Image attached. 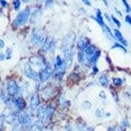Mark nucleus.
I'll list each match as a JSON object with an SVG mask.
<instances>
[{"instance_id":"nucleus-1","label":"nucleus","mask_w":131,"mask_h":131,"mask_svg":"<svg viewBox=\"0 0 131 131\" xmlns=\"http://www.w3.org/2000/svg\"><path fill=\"white\" fill-rule=\"evenodd\" d=\"M46 33L42 27H34L31 33V43L34 47L39 48L46 42Z\"/></svg>"},{"instance_id":"nucleus-2","label":"nucleus","mask_w":131,"mask_h":131,"mask_svg":"<svg viewBox=\"0 0 131 131\" xmlns=\"http://www.w3.org/2000/svg\"><path fill=\"white\" fill-rule=\"evenodd\" d=\"M18 124L20 126L25 127V129H30V127L34 124L33 115L31 110H22L18 113Z\"/></svg>"},{"instance_id":"nucleus-3","label":"nucleus","mask_w":131,"mask_h":131,"mask_svg":"<svg viewBox=\"0 0 131 131\" xmlns=\"http://www.w3.org/2000/svg\"><path fill=\"white\" fill-rule=\"evenodd\" d=\"M31 16V10L30 8H25L21 12H19L18 15L15 16V19L13 20V26L14 27H20L22 26L24 23L27 22V20Z\"/></svg>"},{"instance_id":"nucleus-4","label":"nucleus","mask_w":131,"mask_h":131,"mask_svg":"<svg viewBox=\"0 0 131 131\" xmlns=\"http://www.w3.org/2000/svg\"><path fill=\"white\" fill-rule=\"evenodd\" d=\"M74 33H69L63 37L62 43H61V50H62L63 54L69 51H72L73 48V44H74Z\"/></svg>"},{"instance_id":"nucleus-5","label":"nucleus","mask_w":131,"mask_h":131,"mask_svg":"<svg viewBox=\"0 0 131 131\" xmlns=\"http://www.w3.org/2000/svg\"><path fill=\"white\" fill-rule=\"evenodd\" d=\"M28 63H30L32 67L35 69V70H36V68H38V69H39L38 72H40L45 67H46L47 61H46V59H45L43 56L37 55V56H32L31 58H30V61H28ZM36 71H37V70H36Z\"/></svg>"},{"instance_id":"nucleus-6","label":"nucleus","mask_w":131,"mask_h":131,"mask_svg":"<svg viewBox=\"0 0 131 131\" xmlns=\"http://www.w3.org/2000/svg\"><path fill=\"white\" fill-rule=\"evenodd\" d=\"M54 67L51 66L50 62H47L46 67H45L42 71L39 72V81L40 82H46L48 81V79H50L52 77V74H55L54 73Z\"/></svg>"},{"instance_id":"nucleus-7","label":"nucleus","mask_w":131,"mask_h":131,"mask_svg":"<svg viewBox=\"0 0 131 131\" xmlns=\"http://www.w3.org/2000/svg\"><path fill=\"white\" fill-rule=\"evenodd\" d=\"M6 90H7V93H8V95H9V96H11V97L19 96L20 88H19L18 83H16L14 80H8L7 81Z\"/></svg>"},{"instance_id":"nucleus-8","label":"nucleus","mask_w":131,"mask_h":131,"mask_svg":"<svg viewBox=\"0 0 131 131\" xmlns=\"http://www.w3.org/2000/svg\"><path fill=\"white\" fill-rule=\"evenodd\" d=\"M24 74L31 80H34L36 82L39 81V72L36 71L30 63H26L24 66Z\"/></svg>"},{"instance_id":"nucleus-9","label":"nucleus","mask_w":131,"mask_h":131,"mask_svg":"<svg viewBox=\"0 0 131 131\" xmlns=\"http://www.w3.org/2000/svg\"><path fill=\"white\" fill-rule=\"evenodd\" d=\"M56 49V40L55 38L52 37H49L46 39V42H45L44 46L42 48V51L44 54H51V52H54Z\"/></svg>"},{"instance_id":"nucleus-10","label":"nucleus","mask_w":131,"mask_h":131,"mask_svg":"<svg viewBox=\"0 0 131 131\" xmlns=\"http://www.w3.org/2000/svg\"><path fill=\"white\" fill-rule=\"evenodd\" d=\"M28 104H30V108L33 112H35L39 106H40V98L37 92H34L30 96V101H28Z\"/></svg>"},{"instance_id":"nucleus-11","label":"nucleus","mask_w":131,"mask_h":131,"mask_svg":"<svg viewBox=\"0 0 131 131\" xmlns=\"http://www.w3.org/2000/svg\"><path fill=\"white\" fill-rule=\"evenodd\" d=\"M12 106L16 109V112L20 113L22 112L25 107V101H24V97L22 96H16L12 98Z\"/></svg>"},{"instance_id":"nucleus-12","label":"nucleus","mask_w":131,"mask_h":131,"mask_svg":"<svg viewBox=\"0 0 131 131\" xmlns=\"http://www.w3.org/2000/svg\"><path fill=\"white\" fill-rule=\"evenodd\" d=\"M36 117H37V120L45 122L47 121V118H46V106L40 104L39 107L36 109Z\"/></svg>"},{"instance_id":"nucleus-13","label":"nucleus","mask_w":131,"mask_h":131,"mask_svg":"<svg viewBox=\"0 0 131 131\" xmlns=\"http://www.w3.org/2000/svg\"><path fill=\"white\" fill-rule=\"evenodd\" d=\"M88 46H90V40L88 37H85L84 35H81L79 39H78L77 42V47L79 50H84L85 48H86Z\"/></svg>"},{"instance_id":"nucleus-14","label":"nucleus","mask_w":131,"mask_h":131,"mask_svg":"<svg viewBox=\"0 0 131 131\" xmlns=\"http://www.w3.org/2000/svg\"><path fill=\"white\" fill-rule=\"evenodd\" d=\"M55 70L56 71H62L66 70V64H64V59L61 56H56L55 57Z\"/></svg>"},{"instance_id":"nucleus-15","label":"nucleus","mask_w":131,"mask_h":131,"mask_svg":"<svg viewBox=\"0 0 131 131\" xmlns=\"http://www.w3.org/2000/svg\"><path fill=\"white\" fill-rule=\"evenodd\" d=\"M40 15H42V10L39 9V8H33V9L31 10V16H30V21L32 23H35V22H37L39 18H40Z\"/></svg>"},{"instance_id":"nucleus-16","label":"nucleus","mask_w":131,"mask_h":131,"mask_svg":"<svg viewBox=\"0 0 131 131\" xmlns=\"http://www.w3.org/2000/svg\"><path fill=\"white\" fill-rule=\"evenodd\" d=\"M96 51H97V49L94 45H90V46H88L84 49V52H85V56H86V58L89 60V63H90V61H91V59L93 58V56L95 55Z\"/></svg>"},{"instance_id":"nucleus-17","label":"nucleus","mask_w":131,"mask_h":131,"mask_svg":"<svg viewBox=\"0 0 131 131\" xmlns=\"http://www.w3.org/2000/svg\"><path fill=\"white\" fill-rule=\"evenodd\" d=\"M113 33H114V36H115V39L116 40H118V43H121L124 46H128V42L125 39V37L122 36V34H121V32L118 30V28H115V30L113 31Z\"/></svg>"},{"instance_id":"nucleus-18","label":"nucleus","mask_w":131,"mask_h":131,"mask_svg":"<svg viewBox=\"0 0 131 131\" xmlns=\"http://www.w3.org/2000/svg\"><path fill=\"white\" fill-rule=\"evenodd\" d=\"M78 61H79V63L81 66H88V64H90L86 56H85L84 50H79V51H78Z\"/></svg>"},{"instance_id":"nucleus-19","label":"nucleus","mask_w":131,"mask_h":131,"mask_svg":"<svg viewBox=\"0 0 131 131\" xmlns=\"http://www.w3.org/2000/svg\"><path fill=\"white\" fill-rule=\"evenodd\" d=\"M64 64H66V69L70 68L72 66V61H73V50L66 52L64 54Z\"/></svg>"},{"instance_id":"nucleus-20","label":"nucleus","mask_w":131,"mask_h":131,"mask_svg":"<svg viewBox=\"0 0 131 131\" xmlns=\"http://www.w3.org/2000/svg\"><path fill=\"white\" fill-rule=\"evenodd\" d=\"M27 131H44V124L39 120H35Z\"/></svg>"},{"instance_id":"nucleus-21","label":"nucleus","mask_w":131,"mask_h":131,"mask_svg":"<svg viewBox=\"0 0 131 131\" xmlns=\"http://www.w3.org/2000/svg\"><path fill=\"white\" fill-rule=\"evenodd\" d=\"M15 121H18V115L15 113L11 112L9 113L8 115H6V122L9 125H14Z\"/></svg>"},{"instance_id":"nucleus-22","label":"nucleus","mask_w":131,"mask_h":131,"mask_svg":"<svg viewBox=\"0 0 131 131\" xmlns=\"http://www.w3.org/2000/svg\"><path fill=\"white\" fill-rule=\"evenodd\" d=\"M94 19H95V21L100 24V25L103 27L104 25H105V23H104V19H103V15H102V11L100 10V9H97L96 10V14H95V16H93Z\"/></svg>"},{"instance_id":"nucleus-23","label":"nucleus","mask_w":131,"mask_h":131,"mask_svg":"<svg viewBox=\"0 0 131 131\" xmlns=\"http://www.w3.org/2000/svg\"><path fill=\"white\" fill-rule=\"evenodd\" d=\"M55 112H56L55 106H52V105H48V106H46V118H47V121L51 119V117L54 116Z\"/></svg>"},{"instance_id":"nucleus-24","label":"nucleus","mask_w":131,"mask_h":131,"mask_svg":"<svg viewBox=\"0 0 131 131\" xmlns=\"http://www.w3.org/2000/svg\"><path fill=\"white\" fill-rule=\"evenodd\" d=\"M100 56H101V50H98L95 52V55L93 56V58L91 59V61H90V64L92 66V67H94V66H96V62L98 61V59H100Z\"/></svg>"},{"instance_id":"nucleus-25","label":"nucleus","mask_w":131,"mask_h":131,"mask_svg":"<svg viewBox=\"0 0 131 131\" xmlns=\"http://www.w3.org/2000/svg\"><path fill=\"white\" fill-rule=\"evenodd\" d=\"M100 84L103 85V86H108L109 85V80L106 74H102L100 77Z\"/></svg>"},{"instance_id":"nucleus-26","label":"nucleus","mask_w":131,"mask_h":131,"mask_svg":"<svg viewBox=\"0 0 131 131\" xmlns=\"http://www.w3.org/2000/svg\"><path fill=\"white\" fill-rule=\"evenodd\" d=\"M64 72H66V70H62V71H56V72H55V74H54L55 79H56V80H61V79L63 78Z\"/></svg>"},{"instance_id":"nucleus-27","label":"nucleus","mask_w":131,"mask_h":131,"mask_svg":"<svg viewBox=\"0 0 131 131\" xmlns=\"http://www.w3.org/2000/svg\"><path fill=\"white\" fill-rule=\"evenodd\" d=\"M104 115H105V113H104V109L103 108H96L95 109V116L97 118H102Z\"/></svg>"},{"instance_id":"nucleus-28","label":"nucleus","mask_w":131,"mask_h":131,"mask_svg":"<svg viewBox=\"0 0 131 131\" xmlns=\"http://www.w3.org/2000/svg\"><path fill=\"white\" fill-rule=\"evenodd\" d=\"M113 48H118V49H121L124 52H127V49L125 48V46L124 45H121V44H119V43H115L114 44V46H113Z\"/></svg>"},{"instance_id":"nucleus-29","label":"nucleus","mask_w":131,"mask_h":131,"mask_svg":"<svg viewBox=\"0 0 131 131\" xmlns=\"http://www.w3.org/2000/svg\"><path fill=\"white\" fill-rule=\"evenodd\" d=\"M128 127H129V124H128V121H127V120H122V121L120 122L119 128H120L121 131H124L126 128H128Z\"/></svg>"},{"instance_id":"nucleus-30","label":"nucleus","mask_w":131,"mask_h":131,"mask_svg":"<svg viewBox=\"0 0 131 131\" xmlns=\"http://www.w3.org/2000/svg\"><path fill=\"white\" fill-rule=\"evenodd\" d=\"M122 83H124V80H122L121 78H115L114 79V84L116 85V86H120Z\"/></svg>"},{"instance_id":"nucleus-31","label":"nucleus","mask_w":131,"mask_h":131,"mask_svg":"<svg viewBox=\"0 0 131 131\" xmlns=\"http://www.w3.org/2000/svg\"><path fill=\"white\" fill-rule=\"evenodd\" d=\"M12 54H13V49L12 48H8L7 50H6V57H7V59H11L12 58Z\"/></svg>"},{"instance_id":"nucleus-32","label":"nucleus","mask_w":131,"mask_h":131,"mask_svg":"<svg viewBox=\"0 0 131 131\" xmlns=\"http://www.w3.org/2000/svg\"><path fill=\"white\" fill-rule=\"evenodd\" d=\"M91 103H90L89 101H85V102H83V104H82V107H83V109H90L91 108Z\"/></svg>"},{"instance_id":"nucleus-33","label":"nucleus","mask_w":131,"mask_h":131,"mask_svg":"<svg viewBox=\"0 0 131 131\" xmlns=\"http://www.w3.org/2000/svg\"><path fill=\"white\" fill-rule=\"evenodd\" d=\"M3 121H6V115L5 114H1V118H0V129H1V131H3Z\"/></svg>"},{"instance_id":"nucleus-34","label":"nucleus","mask_w":131,"mask_h":131,"mask_svg":"<svg viewBox=\"0 0 131 131\" xmlns=\"http://www.w3.org/2000/svg\"><path fill=\"white\" fill-rule=\"evenodd\" d=\"M20 6H21V1H19V0H15V1H13V9L14 10H19Z\"/></svg>"},{"instance_id":"nucleus-35","label":"nucleus","mask_w":131,"mask_h":131,"mask_svg":"<svg viewBox=\"0 0 131 131\" xmlns=\"http://www.w3.org/2000/svg\"><path fill=\"white\" fill-rule=\"evenodd\" d=\"M122 3L125 5V8H126V10H127V13H130V12H131V8H130V6H129L128 1H126V0H124V1H122Z\"/></svg>"},{"instance_id":"nucleus-36","label":"nucleus","mask_w":131,"mask_h":131,"mask_svg":"<svg viewBox=\"0 0 131 131\" xmlns=\"http://www.w3.org/2000/svg\"><path fill=\"white\" fill-rule=\"evenodd\" d=\"M112 20H113V22H114V23H115V24H116V25L118 26V28H119V27L121 26V23H120V21H119V20H118V19L115 18L114 15L112 16Z\"/></svg>"},{"instance_id":"nucleus-37","label":"nucleus","mask_w":131,"mask_h":131,"mask_svg":"<svg viewBox=\"0 0 131 131\" xmlns=\"http://www.w3.org/2000/svg\"><path fill=\"white\" fill-rule=\"evenodd\" d=\"M125 20H126V23H128L129 25H131V15H130V14L126 15V16H125Z\"/></svg>"},{"instance_id":"nucleus-38","label":"nucleus","mask_w":131,"mask_h":131,"mask_svg":"<svg viewBox=\"0 0 131 131\" xmlns=\"http://www.w3.org/2000/svg\"><path fill=\"white\" fill-rule=\"evenodd\" d=\"M100 97H101L103 101H106V94H105L104 91H102V92L100 93Z\"/></svg>"},{"instance_id":"nucleus-39","label":"nucleus","mask_w":131,"mask_h":131,"mask_svg":"<svg viewBox=\"0 0 131 131\" xmlns=\"http://www.w3.org/2000/svg\"><path fill=\"white\" fill-rule=\"evenodd\" d=\"M52 3H54V1H46V2H45V7H46V8H50L52 6Z\"/></svg>"},{"instance_id":"nucleus-40","label":"nucleus","mask_w":131,"mask_h":131,"mask_svg":"<svg viewBox=\"0 0 131 131\" xmlns=\"http://www.w3.org/2000/svg\"><path fill=\"white\" fill-rule=\"evenodd\" d=\"M92 71H93V74H97L98 69L96 68V66H94V67H92Z\"/></svg>"},{"instance_id":"nucleus-41","label":"nucleus","mask_w":131,"mask_h":131,"mask_svg":"<svg viewBox=\"0 0 131 131\" xmlns=\"http://www.w3.org/2000/svg\"><path fill=\"white\" fill-rule=\"evenodd\" d=\"M105 19H106V20H107V21H108L109 23H110V22H112V21H113V20H112V16H109V15H108L107 13H105Z\"/></svg>"},{"instance_id":"nucleus-42","label":"nucleus","mask_w":131,"mask_h":131,"mask_svg":"<svg viewBox=\"0 0 131 131\" xmlns=\"http://www.w3.org/2000/svg\"><path fill=\"white\" fill-rule=\"evenodd\" d=\"M20 127H21V126H18V127H13V129H12L11 131H21V128H20Z\"/></svg>"},{"instance_id":"nucleus-43","label":"nucleus","mask_w":131,"mask_h":131,"mask_svg":"<svg viewBox=\"0 0 131 131\" xmlns=\"http://www.w3.org/2000/svg\"><path fill=\"white\" fill-rule=\"evenodd\" d=\"M0 3H1V7H2V8H7V6H8V2H7V1H3V0H2V1L0 2Z\"/></svg>"},{"instance_id":"nucleus-44","label":"nucleus","mask_w":131,"mask_h":131,"mask_svg":"<svg viewBox=\"0 0 131 131\" xmlns=\"http://www.w3.org/2000/svg\"><path fill=\"white\" fill-rule=\"evenodd\" d=\"M84 3V5H86V6H91V2L90 1H88V0H83V1H82Z\"/></svg>"},{"instance_id":"nucleus-45","label":"nucleus","mask_w":131,"mask_h":131,"mask_svg":"<svg viewBox=\"0 0 131 131\" xmlns=\"http://www.w3.org/2000/svg\"><path fill=\"white\" fill-rule=\"evenodd\" d=\"M3 46H5V42H3V39L0 40V47L3 48Z\"/></svg>"},{"instance_id":"nucleus-46","label":"nucleus","mask_w":131,"mask_h":131,"mask_svg":"<svg viewBox=\"0 0 131 131\" xmlns=\"http://www.w3.org/2000/svg\"><path fill=\"white\" fill-rule=\"evenodd\" d=\"M7 58V57H6V55H3V54H1V61H3V60H5Z\"/></svg>"},{"instance_id":"nucleus-47","label":"nucleus","mask_w":131,"mask_h":131,"mask_svg":"<svg viewBox=\"0 0 131 131\" xmlns=\"http://www.w3.org/2000/svg\"><path fill=\"white\" fill-rule=\"evenodd\" d=\"M105 116L107 117V118H109L110 116H112V114H110V113H106V114H105Z\"/></svg>"},{"instance_id":"nucleus-48","label":"nucleus","mask_w":131,"mask_h":131,"mask_svg":"<svg viewBox=\"0 0 131 131\" xmlns=\"http://www.w3.org/2000/svg\"><path fill=\"white\" fill-rule=\"evenodd\" d=\"M104 3H105V6H106V7H108V2H107V1H104Z\"/></svg>"}]
</instances>
